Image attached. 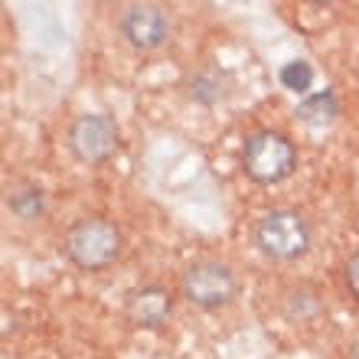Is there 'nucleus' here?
<instances>
[{
    "label": "nucleus",
    "mask_w": 359,
    "mask_h": 359,
    "mask_svg": "<svg viewBox=\"0 0 359 359\" xmlns=\"http://www.w3.org/2000/svg\"><path fill=\"white\" fill-rule=\"evenodd\" d=\"M66 255L86 271H102L121 255V232L108 219H79L66 236Z\"/></svg>",
    "instance_id": "f257e3e1"
},
{
    "label": "nucleus",
    "mask_w": 359,
    "mask_h": 359,
    "mask_svg": "<svg viewBox=\"0 0 359 359\" xmlns=\"http://www.w3.org/2000/svg\"><path fill=\"white\" fill-rule=\"evenodd\" d=\"M242 167L255 183H281L284 177H291L297 167V154H294L291 141L278 131H258L245 141L242 151Z\"/></svg>",
    "instance_id": "f03ea898"
},
{
    "label": "nucleus",
    "mask_w": 359,
    "mask_h": 359,
    "mask_svg": "<svg viewBox=\"0 0 359 359\" xmlns=\"http://www.w3.org/2000/svg\"><path fill=\"white\" fill-rule=\"evenodd\" d=\"M255 242L258 248L265 252L268 258H278V262H294L301 258L311 245V229L297 212L291 209H274L268 212L255 229Z\"/></svg>",
    "instance_id": "7ed1b4c3"
},
{
    "label": "nucleus",
    "mask_w": 359,
    "mask_h": 359,
    "mask_svg": "<svg viewBox=\"0 0 359 359\" xmlns=\"http://www.w3.org/2000/svg\"><path fill=\"white\" fill-rule=\"evenodd\" d=\"M232 294H236V278L219 262H193L183 271V297L203 311L226 307L232 301Z\"/></svg>",
    "instance_id": "20e7f679"
},
{
    "label": "nucleus",
    "mask_w": 359,
    "mask_h": 359,
    "mask_svg": "<svg viewBox=\"0 0 359 359\" xmlns=\"http://www.w3.org/2000/svg\"><path fill=\"white\" fill-rule=\"evenodd\" d=\"M69 151L82 163H104L118 151V124L108 114H82L69 128Z\"/></svg>",
    "instance_id": "39448f33"
},
{
    "label": "nucleus",
    "mask_w": 359,
    "mask_h": 359,
    "mask_svg": "<svg viewBox=\"0 0 359 359\" xmlns=\"http://www.w3.org/2000/svg\"><path fill=\"white\" fill-rule=\"evenodd\" d=\"M121 33L134 49H157L161 43H167L170 23H167L161 7H154V4H131L121 13Z\"/></svg>",
    "instance_id": "423d86ee"
},
{
    "label": "nucleus",
    "mask_w": 359,
    "mask_h": 359,
    "mask_svg": "<svg viewBox=\"0 0 359 359\" xmlns=\"http://www.w3.org/2000/svg\"><path fill=\"white\" fill-rule=\"evenodd\" d=\"M173 311V294L161 284H144V287H134L128 297H124V313L128 320L137 323V327H147V330H157L167 323Z\"/></svg>",
    "instance_id": "0eeeda50"
},
{
    "label": "nucleus",
    "mask_w": 359,
    "mask_h": 359,
    "mask_svg": "<svg viewBox=\"0 0 359 359\" xmlns=\"http://www.w3.org/2000/svg\"><path fill=\"white\" fill-rule=\"evenodd\" d=\"M337 95L330 88H323V92H313L307 95L301 104H297V114H301V121L307 124H330L337 118Z\"/></svg>",
    "instance_id": "6e6552de"
},
{
    "label": "nucleus",
    "mask_w": 359,
    "mask_h": 359,
    "mask_svg": "<svg viewBox=\"0 0 359 359\" xmlns=\"http://www.w3.org/2000/svg\"><path fill=\"white\" fill-rule=\"evenodd\" d=\"M222 82H226L222 72H216V69H203V72H196L193 82H189V98L199 102V104H216L219 98H222Z\"/></svg>",
    "instance_id": "1a4fd4ad"
},
{
    "label": "nucleus",
    "mask_w": 359,
    "mask_h": 359,
    "mask_svg": "<svg viewBox=\"0 0 359 359\" xmlns=\"http://www.w3.org/2000/svg\"><path fill=\"white\" fill-rule=\"evenodd\" d=\"M7 206L20 219H36L43 212V206H46V196H43L39 187H20L7 196Z\"/></svg>",
    "instance_id": "9d476101"
},
{
    "label": "nucleus",
    "mask_w": 359,
    "mask_h": 359,
    "mask_svg": "<svg viewBox=\"0 0 359 359\" xmlns=\"http://www.w3.org/2000/svg\"><path fill=\"white\" fill-rule=\"evenodd\" d=\"M278 79H281V86L287 88V92L304 95L313 82V69L307 66L304 59H294V62H284L281 72H278Z\"/></svg>",
    "instance_id": "9b49d317"
},
{
    "label": "nucleus",
    "mask_w": 359,
    "mask_h": 359,
    "mask_svg": "<svg viewBox=\"0 0 359 359\" xmlns=\"http://www.w3.org/2000/svg\"><path fill=\"white\" fill-rule=\"evenodd\" d=\"M346 284H350V291L359 297V252L346 262Z\"/></svg>",
    "instance_id": "f8f14e48"
}]
</instances>
